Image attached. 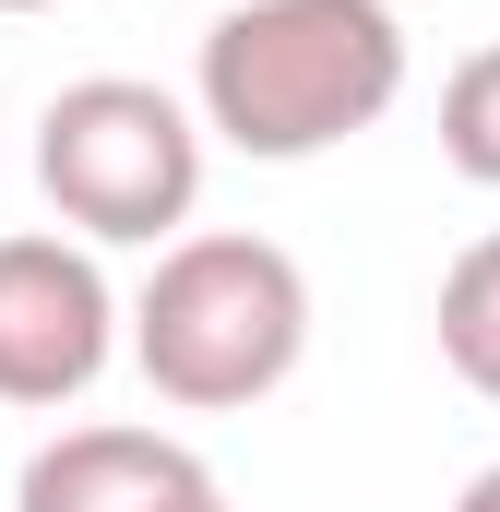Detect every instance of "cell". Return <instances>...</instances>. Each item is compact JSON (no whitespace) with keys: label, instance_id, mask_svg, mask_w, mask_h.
Instances as JSON below:
<instances>
[{"label":"cell","instance_id":"cell-2","mask_svg":"<svg viewBox=\"0 0 500 512\" xmlns=\"http://www.w3.org/2000/svg\"><path fill=\"white\" fill-rule=\"evenodd\" d=\"M310 358V274L298 251L250 239V227H191L167 239L143 298H131V370L179 417H239L262 393L298 382Z\"/></svg>","mask_w":500,"mask_h":512},{"label":"cell","instance_id":"cell-8","mask_svg":"<svg viewBox=\"0 0 500 512\" xmlns=\"http://www.w3.org/2000/svg\"><path fill=\"white\" fill-rule=\"evenodd\" d=\"M453 512H500V465H477V477H465V501Z\"/></svg>","mask_w":500,"mask_h":512},{"label":"cell","instance_id":"cell-10","mask_svg":"<svg viewBox=\"0 0 500 512\" xmlns=\"http://www.w3.org/2000/svg\"><path fill=\"white\" fill-rule=\"evenodd\" d=\"M203 512H239V501H227V489H215V501H203Z\"/></svg>","mask_w":500,"mask_h":512},{"label":"cell","instance_id":"cell-3","mask_svg":"<svg viewBox=\"0 0 500 512\" xmlns=\"http://www.w3.org/2000/svg\"><path fill=\"white\" fill-rule=\"evenodd\" d=\"M36 191L96 251H167L203 203V108L143 72H84L36 108Z\"/></svg>","mask_w":500,"mask_h":512},{"label":"cell","instance_id":"cell-4","mask_svg":"<svg viewBox=\"0 0 500 512\" xmlns=\"http://www.w3.org/2000/svg\"><path fill=\"white\" fill-rule=\"evenodd\" d=\"M120 286L96 274V239L12 227L0 239V405H72L120 358Z\"/></svg>","mask_w":500,"mask_h":512},{"label":"cell","instance_id":"cell-1","mask_svg":"<svg viewBox=\"0 0 500 512\" xmlns=\"http://www.w3.org/2000/svg\"><path fill=\"white\" fill-rule=\"evenodd\" d=\"M405 96V24L393 0H239L203 24L191 60V108L203 131L250 167H298L334 155Z\"/></svg>","mask_w":500,"mask_h":512},{"label":"cell","instance_id":"cell-5","mask_svg":"<svg viewBox=\"0 0 500 512\" xmlns=\"http://www.w3.org/2000/svg\"><path fill=\"white\" fill-rule=\"evenodd\" d=\"M203 501H215V465L167 429H60L12 477V512H203Z\"/></svg>","mask_w":500,"mask_h":512},{"label":"cell","instance_id":"cell-7","mask_svg":"<svg viewBox=\"0 0 500 512\" xmlns=\"http://www.w3.org/2000/svg\"><path fill=\"white\" fill-rule=\"evenodd\" d=\"M441 155L477 191H500V48H465L453 60V84H441Z\"/></svg>","mask_w":500,"mask_h":512},{"label":"cell","instance_id":"cell-9","mask_svg":"<svg viewBox=\"0 0 500 512\" xmlns=\"http://www.w3.org/2000/svg\"><path fill=\"white\" fill-rule=\"evenodd\" d=\"M0 12H48V0H0Z\"/></svg>","mask_w":500,"mask_h":512},{"label":"cell","instance_id":"cell-6","mask_svg":"<svg viewBox=\"0 0 500 512\" xmlns=\"http://www.w3.org/2000/svg\"><path fill=\"white\" fill-rule=\"evenodd\" d=\"M441 370L500 405V227H489V239H465L453 274H441Z\"/></svg>","mask_w":500,"mask_h":512}]
</instances>
